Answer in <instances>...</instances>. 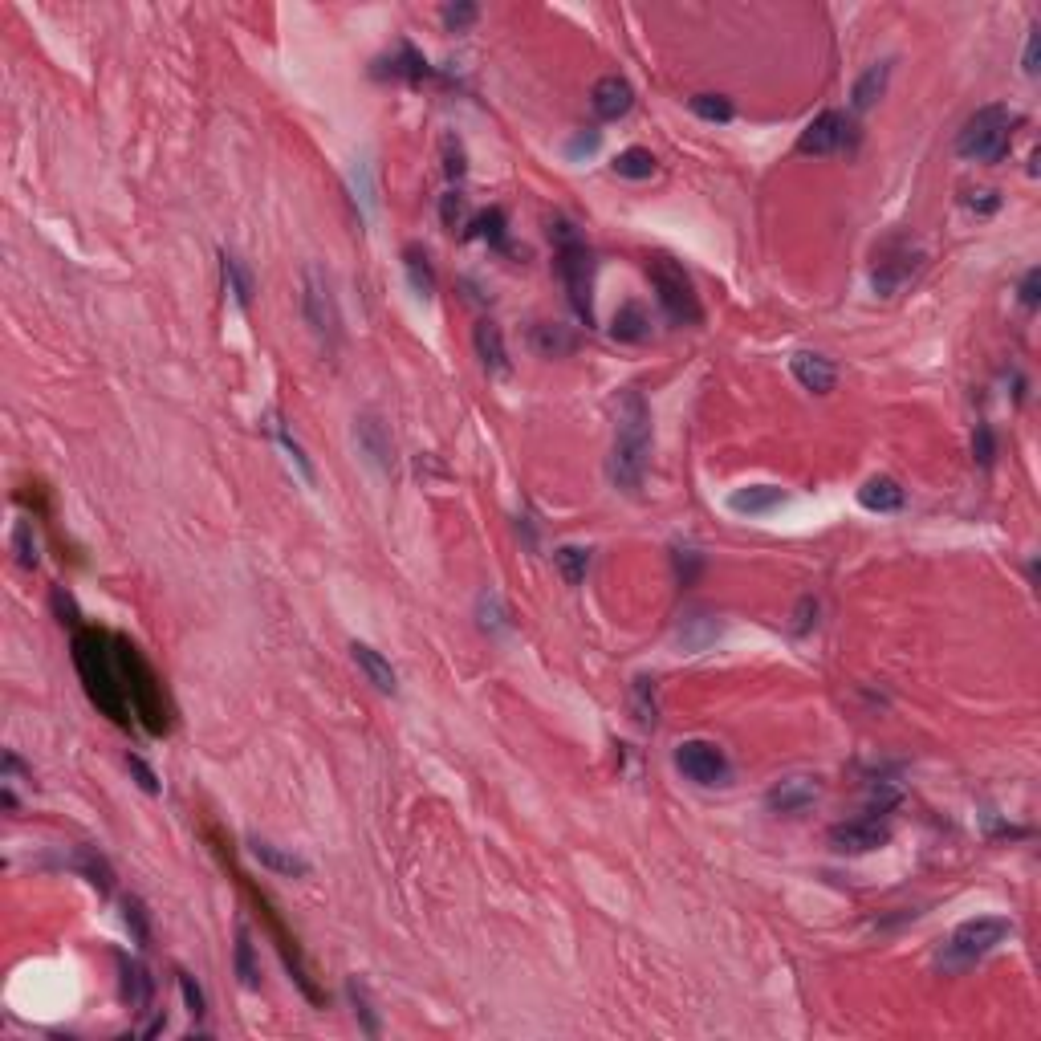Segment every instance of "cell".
Instances as JSON below:
<instances>
[{
  "instance_id": "cell-21",
  "label": "cell",
  "mask_w": 1041,
  "mask_h": 1041,
  "mask_svg": "<svg viewBox=\"0 0 1041 1041\" xmlns=\"http://www.w3.org/2000/svg\"><path fill=\"white\" fill-rule=\"evenodd\" d=\"M350 655H354V663L362 667V676L371 680V684H375L383 696H395V692H399V676H395V667H391V663H387V659H383V655H379L371 643H358V639H354V643H350Z\"/></svg>"
},
{
  "instance_id": "cell-18",
  "label": "cell",
  "mask_w": 1041,
  "mask_h": 1041,
  "mask_svg": "<svg viewBox=\"0 0 1041 1041\" xmlns=\"http://www.w3.org/2000/svg\"><path fill=\"white\" fill-rule=\"evenodd\" d=\"M472 346H476V358L488 375H509V350H505V334L497 322L480 318L476 330H472Z\"/></svg>"
},
{
  "instance_id": "cell-28",
  "label": "cell",
  "mask_w": 1041,
  "mask_h": 1041,
  "mask_svg": "<svg viewBox=\"0 0 1041 1041\" xmlns=\"http://www.w3.org/2000/svg\"><path fill=\"white\" fill-rule=\"evenodd\" d=\"M403 269H407V281L419 297L436 293V269H432V261H427V253L419 249V244H407L403 249Z\"/></svg>"
},
{
  "instance_id": "cell-47",
  "label": "cell",
  "mask_w": 1041,
  "mask_h": 1041,
  "mask_svg": "<svg viewBox=\"0 0 1041 1041\" xmlns=\"http://www.w3.org/2000/svg\"><path fill=\"white\" fill-rule=\"evenodd\" d=\"M460 216H464V192L452 188V192H444V200H440V220H444V228H456Z\"/></svg>"
},
{
  "instance_id": "cell-16",
  "label": "cell",
  "mask_w": 1041,
  "mask_h": 1041,
  "mask_svg": "<svg viewBox=\"0 0 1041 1041\" xmlns=\"http://www.w3.org/2000/svg\"><path fill=\"white\" fill-rule=\"evenodd\" d=\"M631 106H635V90H631V82H627V78H619V74H606V78H598V82H594V90H590V110H594L602 122H615V118H623Z\"/></svg>"
},
{
  "instance_id": "cell-32",
  "label": "cell",
  "mask_w": 1041,
  "mask_h": 1041,
  "mask_svg": "<svg viewBox=\"0 0 1041 1041\" xmlns=\"http://www.w3.org/2000/svg\"><path fill=\"white\" fill-rule=\"evenodd\" d=\"M236 976L244 989H257L261 985V972H257V960H253V936L249 928H236Z\"/></svg>"
},
{
  "instance_id": "cell-38",
  "label": "cell",
  "mask_w": 1041,
  "mask_h": 1041,
  "mask_svg": "<svg viewBox=\"0 0 1041 1041\" xmlns=\"http://www.w3.org/2000/svg\"><path fill=\"white\" fill-rule=\"evenodd\" d=\"M350 192H354V200L362 204V212L371 216L375 212V179H371V163H354L350 167Z\"/></svg>"
},
{
  "instance_id": "cell-44",
  "label": "cell",
  "mask_w": 1041,
  "mask_h": 1041,
  "mask_svg": "<svg viewBox=\"0 0 1041 1041\" xmlns=\"http://www.w3.org/2000/svg\"><path fill=\"white\" fill-rule=\"evenodd\" d=\"M49 602H53V610H57V619H61V623H70L74 631L82 627V619H78V606H74V598H70L66 590H61V586H53Z\"/></svg>"
},
{
  "instance_id": "cell-34",
  "label": "cell",
  "mask_w": 1041,
  "mask_h": 1041,
  "mask_svg": "<svg viewBox=\"0 0 1041 1041\" xmlns=\"http://www.w3.org/2000/svg\"><path fill=\"white\" fill-rule=\"evenodd\" d=\"M688 110L704 122H732V114H737L724 94H696V98H688Z\"/></svg>"
},
{
  "instance_id": "cell-29",
  "label": "cell",
  "mask_w": 1041,
  "mask_h": 1041,
  "mask_svg": "<svg viewBox=\"0 0 1041 1041\" xmlns=\"http://www.w3.org/2000/svg\"><path fill=\"white\" fill-rule=\"evenodd\" d=\"M631 712H635V724L639 728H655L659 724V696H655V680L639 676L631 684Z\"/></svg>"
},
{
  "instance_id": "cell-50",
  "label": "cell",
  "mask_w": 1041,
  "mask_h": 1041,
  "mask_svg": "<svg viewBox=\"0 0 1041 1041\" xmlns=\"http://www.w3.org/2000/svg\"><path fill=\"white\" fill-rule=\"evenodd\" d=\"M480 615H484V619H480L484 627H493V631H501V627H505V610L497 606V598H493V594H480Z\"/></svg>"
},
{
  "instance_id": "cell-11",
  "label": "cell",
  "mask_w": 1041,
  "mask_h": 1041,
  "mask_svg": "<svg viewBox=\"0 0 1041 1041\" xmlns=\"http://www.w3.org/2000/svg\"><path fill=\"white\" fill-rule=\"evenodd\" d=\"M854 147H859V122H854V114H846V110H822L798 135V151L814 155V159L854 151Z\"/></svg>"
},
{
  "instance_id": "cell-45",
  "label": "cell",
  "mask_w": 1041,
  "mask_h": 1041,
  "mask_svg": "<svg viewBox=\"0 0 1041 1041\" xmlns=\"http://www.w3.org/2000/svg\"><path fill=\"white\" fill-rule=\"evenodd\" d=\"M602 147V131H578L570 143H566V159H582V155H594Z\"/></svg>"
},
{
  "instance_id": "cell-23",
  "label": "cell",
  "mask_w": 1041,
  "mask_h": 1041,
  "mask_svg": "<svg viewBox=\"0 0 1041 1041\" xmlns=\"http://www.w3.org/2000/svg\"><path fill=\"white\" fill-rule=\"evenodd\" d=\"M903 501H907V493L899 488V480H891V476H871L859 488V505L871 509V513H899Z\"/></svg>"
},
{
  "instance_id": "cell-39",
  "label": "cell",
  "mask_w": 1041,
  "mask_h": 1041,
  "mask_svg": "<svg viewBox=\"0 0 1041 1041\" xmlns=\"http://www.w3.org/2000/svg\"><path fill=\"white\" fill-rule=\"evenodd\" d=\"M391 74L395 78H411V82H419V78H427V61H423V53H415L407 41L399 45V57L391 61Z\"/></svg>"
},
{
  "instance_id": "cell-22",
  "label": "cell",
  "mask_w": 1041,
  "mask_h": 1041,
  "mask_svg": "<svg viewBox=\"0 0 1041 1041\" xmlns=\"http://www.w3.org/2000/svg\"><path fill=\"white\" fill-rule=\"evenodd\" d=\"M891 70H895V61H875V66H867L859 74V82H854V90H850V110H871L887 94Z\"/></svg>"
},
{
  "instance_id": "cell-14",
  "label": "cell",
  "mask_w": 1041,
  "mask_h": 1041,
  "mask_svg": "<svg viewBox=\"0 0 1041 1041\" xmlns=\"http://www.w3.org/2000/svg\"><path fill=\"white\" fill-rule=\"evenodd\" d=\"M818 798H822V781H818V777H806V773H793V777H781V781L769 785L765 806H769L773 814L793 818V814H806Z\"/></svg>"
},
{
  "instance_id": "cell-42",
  "label": "cell",
  "mask_w": 1041,
  "mask_h": 1041,
  "mask_svg": "<svg viewBox=\"0 0 1041 1041\" xmlns=\"http://www.w3.org/2000/svg\"><path fill=\"white\" fill-rule=\"evenodd\" d=\"M480 17V9L476 5H468V0H460V5H444V13H440V21H444V29L448 33H464L472 21Z\"/></svg>"
},
{
  "instance_id": "cell-17",
  "label": "cell",
  "mask_w": 1041,
  "mask_h": 1041,
  "mask_svg": "<svg viewBox=\"0 0 1041 1041\" xmlns=\"http://www.w3.org/2000/svg\"><path fill=\"white\" fill-rule=\"evenodd\" d=\"M789 371H793V379H798L806 391H814V395H830L834 391V383H838V366L826 358V354H814V350H798L789 358Z\"/></svg>"
},
{
  "instance_id": "cell-27",
  "label": "cell",
  "mask_w": 1041,
  "mask_h": 1041,
  "mask_svg": "<svg viewBox=\"0 0 1041 1041\" xmlns=\"http://www.w3.org/2000/svg\"><path fill=\"white\" fill-rule=\"evenodd\" d=\"M610 334H615L619 342H643V338L651 334V318H647V310H643L639 301L619 305L615 322H610Z\"/></svg>"
},
{
  "instance_id": "cell-49",
  "label": "cell",
  "mask_w": 1041,
  "mask_h": 1041,
  "mask_svg": "<svg viewBox=\"0 0 1041 1041\" xmlns=\"http://www.w3.org/2000/svg\"><path fill=\"white\" fill-rule=\"evenodd\" d=\"M127 769L135 773V781H139L143 793H159V777L151 773V765H147L143 757H127Z\"/></svg>"
},
{
  "instance_id": "cell-15",
  "label": "cell",
  "mask_w": 1041,
  "mask_h": 1041,
  "mask_svg": "<svg viewBox=\"0 0 1041 1041\" xmlns=\"http://www.w3.org/2000/svg\"><path fill=\"white\" fill-rule=\"evenodd\" d=\"M354 444H358V452L371 460L383 476H391V468H395V444H391L387 423H383L375 411H362V415L354 419Z\"/></svg>"
},
{
  "instance_id": "cell-8",
  "label": "cell",
  "mask_w": 1041,
  "mask_h": 1041,
  "mask_svg": "<svg viewBox=\"0 0 1041 1041\" xmlns=\"http://www.w3.org/2000/svg\"><path fill=\"white\" fill-rule=\"evenodd\" d=\"M216 854H220V859H224V867H228V871H232V875H236V879H240V887H244V895H249V899H253V907H257V915H261V924H265V932H269V936H273V944H277V952H281V960H285V968H289V972H293V981H297V985H301V993H305V997H310V1001H314V1005H322V993H318V985H314V976H310V968H305V960H301V948H297V940H293V932H289V928H285V924H281V911H277V907H273V899H269V895H265V891H257V887H253V883H249V879H244V875H240V871H236V867H232V863H228V854H224V850H216Z\"/></svg>"
},
{
  "instance_id": "cell-40",
  "label": "cell",
  "mask_w": 1041,
  "mask_h": 1041,
  "mask_svg": "<svg viewBox=\"0 0 1041 1041\" xmlns=\"http://www.w3.org/2000/svg\"><path fill=\"white\" fill-rule=\"evenodd\" d=\"M972 460L981 464V468H993V460H997V436H993L989 423H976V432H972Z\"/></svg>"
},
{
  "instance_id": "cell-43",
  "label": "cell",
  "mask_w": 1041,
  "mask_h": 1041,
  "mask_svg": "<svg viewBox=\"0 0 1041 1041\" xmlns=\"http://www.w3.org/2000/svg\"><path fill=\"white\" fill-rule=\"evenodd\" d=\"M175 981H179V993H183V1001H188V1013L192 1017H204L208 1013V1001H204V993H200V985L192 981V972H175Z\"/></svg>"
},
{
  "instance_id": "cell-25",
  "label": "cell",
  "mask_w": 1041,
  "mask_h": 1041,
  "mask_svg": "<svg viewBox=\"0 0 1041 1041\" xmlns=\"http://www.w3.org/2000/svg\"><path fill=\"white\" fill-rule=\"evenodd\" d=\"M118 968H122V997L131 1001V1009H147V1005H151V993H155L147 968L135 964V960H127V956H118Z\"/></svg>"
},
{
  "instance_id": "cell-20",
  "label": "cell",
  "mask_w": 1041,
  "mask_h": 1041,
  "mask_svg": "<svg viewBox=\"0 0 1041 1041\" xmlns=\"http://www.w3.org/2000/svg\"><path fill=\"white\" fill-rule=\"evenodd\" d=\"M249 850H253V859H257L265 871H273V875H289V879H305V875H310V863H305L301 854H293V850H285V846H277V842H269V838H253Z\"/></svg>"
},
{
  "instance_id": "cell-33",
  "label": "cell",
  "mask_w": 1041,
  "mask_h": 1041,
  "mask_svg": "<svg viewBox=\"0 0 1041 1041\" xmlns=\"http://www.w3.org/2000/svg\"><path fill=\"white\" fill-rule=\"evenodd\" d=\"M74 867H78V871H82V875H86V879H90V883H94L102 895L114 887V871H110V863L102 859V854H94V850H78Z\"/></svg>"
},
{
  "instance_id": "cell-13",
  "label": "cell",
  "mask_w": 1041,
  "mask_h": 1041,
  "mask_svg": "<svg viewBox=\"0 0 1041 1041\" xmlns=\"http://www.w3.org/2000/svg\"><path fill=\"white\" fill-rule=\"evenodd\" d=\"M826 838L838 854H871V850H883L891 842V826L879 822V818H850V822L830 826Z\"/></svg>"
},
{
  "instance_id": "cell-6",
  "label": "cell",
  "mask_w": 1041,
  "mask_h": 1041,
  "mask_svg": "<svg viewBox=\"0 0 1041 1041\" xmlns=\"http://www.w3.org/2000/svg\"><path fill=\"white\" fill-rule=\"evenodd\" d=\"M924 261H928V253H924V244L915 236H907V232L887 236L875 249V265H871L875 293L879 297H899L915 277L924 273Z\"/></svg>"
},
{
  "instance_id": "cell-36",
  "label": "cell",
  "mask_w": 1041,
  "mask_h": 1041,
  "mask_svg": "<svg viewBox=\"0 0 1041 1041\" xmlns=\"http://www.w3.org/2000/svg\"><path fill=\"white\" fill-rule=\"evenodd\" d=\"M122 920H127V928H131V936H135V944H139V948H147V944H151V920H147V907H143V899H135V895H127V899H122Z\"/></svg>"
},
{
  "instance_id": "cell-19",
  "label": "cell",
  "mask_w": 1041,
  "mask_h": 1041,
  "mask_svg": "<svg viewBox=\"0 0 1041 1041\" xmlns=\"http://www.w3.org/2000/svg\"><path fill=\"white\" fill-rule=\"evenodd\" d=\"M785 501H789V493H785V488H777V484H745V488H737V493L728 497V509L741 513V517H765V513L781 509Z\"/></svg>"
},
{
  "instance_id": "cell-46",
  "label": "cell",
  "mask_w": 1041,
  "mask_h": 1041,
  "mask_svg": "<svg viewBox=\"0 0 1041 1041\" xmlns=\"http://www.w3.org/2000/svg\"><path fill=\"white\" fill-rule=\"evenodd\" d=\"M281 448H285V452H289V460H293V464H297V472H301V476H305V480H310V484H314V464H310V456H305V448H301V444H297V440H293V436H289V432H285V427H281Z\"/></svg>"
},
{
  "instance_id": "cell-24",
  "label": "cell",
  "mask_w": 1041,
  "mask_h": 1041,
  "mask_svg": "<svg viewBox=\"0 0 1041 1041\" xmlns=\"http://www.w3.org/2000/svg\"><path fill=\"white\" fill-rule=\"evenodd\" d=\"M220 273H224V285H228L232 301L240 305V310H249V305H253V293H257L249 265H244L236 253H220Z\"/></svg>"
},
{
  "instance_id": "cell-4",
  "label": "cell",
  "mask_w": 1041,
  "mask_h": 1041,
  "mask_svg": "<svg viewBox=\"0 0 1041 1041\" xmlns=\"http://www.w3.org/2000/svg\"><path fill=\"white\" fill-rule=\"evenodd\" d=\"M549 240H554V257H558L554 265H558V277L566 285L574 314L586 326H594V257L586 249V240L578 236V228L566 216H558L554 224H549Z\"/></svg>"
},
{
  "instance_id": "cell-9",
  "label": "cell",
  "mask_w": 1041,
  "mask_h": 1041,
  "mask_svg": "<svg viewBox=\"0 0 1041 1041\" xmlns=\"http://www.w3.org/2000/svg\"><path fill=\"white\" fill-rule=\"evenodd\" d=\"M1009 936H1013V924L1005 920V915H976V920H964L948 936V944L940 948V968L944 972H960V968L976 964L981 956H989Z\"/></svg>"
},
{
  "instance_id": "cell-5",
  "label": "cell",
  "mask_w": 1041,
  "mask_h": 1041,
  "mask_svg": "<svg viewBox=\"0 0 1041 1041\" xmlns=\"http://www.w3.org/2000/svg\"><path fill=\"white\" fill-rule=\"evenodd\" d=\"M1013 127H1017V114L1009 106H1001V102H989L960 127L956 155L960 159H976V163H1001L1009 155Z\"/></svg>"
},
{
  "instance_id": "cell-12",
  "label": "cell",
  "mask_w": 1041,
  "mask_h": 1041,
  "mask_svg": "<svg viewBox=\"0 0 1041 1041\" xmlns=\"http://www.w3.org/2000/svg\"><path fill=\"white\" fill-rule=\"evenodd\" d=\"M676 769L696 785H728L732 765L720 745L712 741H684L676 745Z\"/></svg>"
},
{
  "instance_id": "cell-51",
  "label": "cell",
  "mask_w": 1041,
  "mask_h": 1041,
  "mask_svg": "<svg viewBox=\"0 0 1041 1041\" xmlns=\"http://www.w3.org/2000/svg\"><path fill=\"white\" fill-rule=\"evenodd\" d=\"M1037 57H1041V29H1029V41H1025V74L1037 78Z\"/></svg>"
},
{
  "instance_id": "cell-26",
  "label": "cell",
  "mask_w": 1041,
  "mask_h": 1041,
  "mask_svg": "<svg viewBox=\"0 0 1041 1041\" xmlns=\"http://www.w3.org/2000/svg\"><path fill=\"white\" fill-rule=\"evenodd\" d=\"M529 342H533V350H537L541 358H562V354H570V350L578 346V338H574L566 326H554V322H537L533 334H529Z\"/></svg>"
},
{
  "instance_id": "cell-31",
  "label": "cell",
  "mask_w": 1041,
  "mask_h": 1041,
  "mask_svg": "<svg viewBox=\"0 0 1041 1041\" xmlns=\"http://www.w3.org/2000/svg\"><path fill=\"white\" fill-rule=\"evenodd\" d=\"M554 562H558L562 578H566L570 586H578V582L586 578V570H590V549H582V545H558V549H554Z\"/></svg>"
},
{
  "instance_id": "cell-52",
  "label": "cell",
  "mask_w": 1041,
  "mask_h": 1041,
  "mask_svg": "<svg viewBox=\"0 0 1041 1041\" xmlns=\"http://www.w3.org/2000/svg\"><path fill=\"white\" fill-rule=\"evenodd\" d=\"M350 1001L358 1005V1017H362V1025H366V1033H379V1021L371 1017V1005H366V997H362V989L350 981Z\"/></svg>"
},
{
  "instance_id": "cell-1",
  "label": "cell",
  "mask_w": 1041,
  "mask_h": 1041,
  "mask_svg": "<svg viewBox=\"0 0 1041 1041\" xmlns=\"http://www.w3.org/2000/svg\"><path fill=\"white\" fill-rule=\"evenodd\" d=\"M74 667H78L94 708L102 716H110L114 724L131 728V700H127V688H122V671L114 659V635L98 631V627H78L74 631Z\"/></svg>"
},
{
  "instance_id": "cell-37",
  "label": "cell",
  "mask_w": 1041,
  "mask_h": 1041,
  "mask_svg": "<svg viewBox=\"0 0 1041 1041\" xmlns=\"http://www.w3.org/2000/svg\"><path fill=\"white\" fill-rule=\"evenodd\" d=\"M13 554L25 570H37L41 562V549H37V537H33V521H17L13 525Z\"/></svg>"
},
{
  "instance_id": "cell-7",
  "label": "cell",
  "mask_w": 1041,
  "mask_h": 1041,
  "mask_svg": "<svg viewBox=\"0 0 1041 1041\" xmlns=\"http://www.w3.org/2000/svg\"><path fill=\"white\" fill-rule=\"evenodd\" d=\"M647 273H651V285H655V297H659V310H663V318H667L671 326H700V322H704L696 285H692V277L684 273L680 261L651 257V261H647Z\"/></svg>"
},
{
  "instance_id": "cell-3",
  "label": "cell",
  "mask_w": 1041,
  "mask_h": 1041,
  "mask_svg": "<svg viewBox=\"0 0 1041 1041\" xmlns=\"http://www.w3.org/2000/svg\"><path fill=\"white\" fill-rule=\"evenodd\" d=\"M114 659H118V671H122V688H127L131 712L139 716V724L151 732V737H163V732L171 728V704L163 696L155 667L143 659V651L127 635H114Z\"/></svg>"
},
{
  "instance_id": "cell-2",
  "label": "cell",
  "mask_w": 1041,
  "mask_h": 1041,
  "mask_svg": "<svg viewBox=\"0 0 1041 1041\" xmlns=\"http://www.w3.org/2000/svg\"><path fill=\"white\" fill-rule=\"evenodd\" d=\"M647 460H651V407L643 399V391L627 387L619 395V411H615V448L606 460V476L623 493H639L647 480Z\"/></svg>"
},
{
  "instance_id": "cell-41",
  "label": "cell",
  "mask_w": 1041,
  "mask_h": 1041,
  "mask_svg": "<svg viewBox=\"0 0 1041 1041\" xmlns=\"http://www.w3.org/2000/svg\"><path fill=\"white\" fill-rule=\"evenodd\" d=\"M440 151H444V175H448V179H464V171H468V155H464L460 139H456V135H444Z\"/></svg>"
},
{
  "instance_id": "cell-53",
  "label": "cell",
  "mask_w": 1041,
  "mask_h": 1041,
  "mask_svg": "<svg viewBox=\"0 0 1041 1041\" xmlns=\"http://www.w3.org/2000/svg\"><path fill=\"white\" fill-rule=\"evenodd\" d=\"M972 212H997V192H968V200H964Z\"/></svg>"
},
{
  "instance_id": "cell-35",
  "label": "cell",
  "mask_w": 1041,
  "mask_h": 1041,
  "mask_svg": "<svg viewBox=\"0 0 1041 1041\" xmlns=\"http://www.w3.org/2000/svg\"><path fill=\"white\" fill-rule=\"evenodd\" d=\"M468 236H476V240H488L493 249H505V212L501 208H488V212H480L476 220H472V232Z\"/></svg>"
},
{
  "instance_id": "cell-48",
  "label": "cell",
  "mask_w": 1041,
  "mask_h": 1041,
  "mask_svg": "<svg viewBox=\"0 0 1041 1041\" xmlns=\"http://www.w3.org/2000/svg\"><path fill=\"white\" fill-rule=\"evenodd\" d=\"M1017 297H1021V305H1025V310H1037V301H1041V269H1029V273L1021 277V289H1017Z\"/></svg>"
},
{
  "instance_id": "cell-30",
  "label": "cell",
  "mask_w": 1041,
  "mask_h": 1041,
  "mask_svg": "<svg viewBox=\"0 0 1041 1041\" xmlns=\"http://www.w3.org/2000/svg\"><path fill=\"white\" fill-rule=\"evenodd\" d=\"M615 175L619 179H651L655 175V155L647 151V147H627V151H619L615 155Z\"/></svg>"
},
{
  "instance_id": "cell-10",
  "label": "cell",
  "mask_w": 1041,
  "mask_h": 1041,
  "mask_svg": "<svg viewBox=\"0 0 1041 1041\" xmlns=\"http://www.w3.org/2000/svg\"><path fill=\"white\" fill-rule=\"evenodd\" d=\"M301 314L310 322L314 338L326 342L330 350L338 346L342 338V314H338V297H334V285H330V273L322 265H305L301 269Z\"/></svg>"
}]
</instances>
